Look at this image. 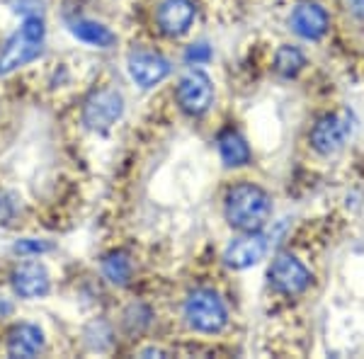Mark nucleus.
<instances>
[{
    "instance_id": "f257e3e1",
    "label": "nucleus",
    "mask_w": 364,
    "mask_h": 359,
    "mask_svg": "<svg viewBox=\"0 0 364 359\" xmlns=\"http://www.w3.org/2000/svg\"><path fill=\"white\" fill-rule=\"evenodd\" d=\"M272 214V199L252 182H238L226 194V219L240 233L260 231Z\"/></svg>"
},
{
    "instance_id": "f03ea898",
    "label": "nucleus",
    "mask_w": 364,
    "mask_h": 359,
    "mask_svg": "<svg viewBox=\"0 0 364 359\" xmlns=\"http://www.w3.org/2000/svg\"><path fill=\"white\" fill-rule=\"evenodd\" d=\"M42 44H44V22L39 20V15L25 17L22 27L0 49V75H10L17 68L32 63L34 58L42 54Z\"/></svg>"
},
{
    "instance_id": "7ed1b4c3",
    "label": "nucleus",
    "mask_w": 364,
    "mask_h": 359,
    "mask_svg": "<svg viewBox=\"0 0 364 359\" xmlns=\"http://www.w3.org/2000/svg\"><path fill=\"white\" fill-rule=\"evenodd\" d=\"M185 321L197 333H221L228 323V311L221 296L211 289H197L185 301Z\"/></svg>"
},
{
    "instance_id": "20e7f679",
    "label": "nucleus",
    "mask_w": 364,
    "mask_h": 359,
    "mask_svg": "<svg viewBox=\"0 0 364 359\" xmlns=\"http://www.w3.org/2000/svg\"><path fill=\"white\" fill-rule=\"evenodd\" d=\"M352 129H355V117L348 109H338L333 114H326L311 129V146L321 156H331V153L340 151L348 144Z\"/></svg>"
},
{
    "instance_id": "39448f33",
    "label": "nucleus",
    "mask_w": 364,
    "mask_h": 359,
    "mask_svg": "<svg viewBox=\"0 0 364 359\" xmlns=\"http://www.w3.org/2000/svg\"><path fill=\"white\" fill-rule=\"evenodd\" d=\"M122 112H124V97L112 87H102V90H95L85 100L83 122L92 132H107L109 127L117 124Z\"/></svg>"
},
{
    "instance_id": "423d86ee",
    "label": "nucleus",
    "mask_w": 364,
    "mask_h": 359,
    "mask_svg": "<svg viewBox=\"0 0 364 359\" xmlns=\"http://www.w3.org/2000/svg\"><path fill=\"white\" fill-rule=\"evenodd\" d=\"M269 284H272L274 291L287 294V296H296V294H304L311 286L314 277L306 267H304L301 260H296L294 255H277L269 264Z\"/></svg>"
},
{
    "instance_id": "0eeeda50",
    "label": "nucleus",
    "mask_w": 364,
    "mask_h": 359,
    "mask_svg": "<svg viewBox=\"0 0 364 359\" xmlns=\"http://www.w3.org/2000/svg\"><path fill=\"white\" fill-rule=\"evenodd\" d=\"M175 95H178V105L182 112L199 117L214 102V85H211V78L204 70H190L180 78Z\"/></svg>"
},
{
    "instance_id": "6e6552de",
    "label": "nucleus",
    "mask_w": 364,
    "mask_h": 359,
    "mask_svg": "<svg viewBox=\"0 0 364 359\" xmlns=\"http://www.w3.org/2000/svg\"><path fill=\"white\" fill-rule=\"evenodd\" d=\"M267 252V238L260 231H245L233 238L224 250V262L231 269H248L257 264Z\"/></svg>"
},
{
    "instance_id": "1a4fd4ad",
    "label": "nucleus",
    "mask_w": 364,
    "mask_h": 359,
    "mask_svg": "<svg viewBox=\"0 0 364 359\" xmlns=\"http://www.w3.org/2000/svg\"><path fill=\"white\" fill-rule=\"evenodd\" d=\"M10 284H13V291L22 299H39L46 296L51 289V279L49 272L42 262H22L17 264L10 274Z\"/></svg>"
},
{
    "instance_id": "9d476101",
    "label": "nucleus",
    "mask_w": 364,
    "mask_h": 359,
    "mask_svg": "<svg viewBox=\"0 0 364 359\" xmlns=\"http://www.w3.org/2000/svg\"><path fill=\"white\" fill-rule=\"evenodd\" d=\"M129 75L141 87H154L170 75V63L154 51H134L129 56Z\"/></svg>"
},
{
    "instance_id": "9b49d317",
    "label": "nucleus",
    "mask_w": 364,
    "mask_h": 359,
    "mask_svg": "<svg viewBox=\"0 0 364 359\" xmlns=\"http://www.w3.org/2000/svg\"><path fill=\"white\" fill-rule=\"evenodd\" d=\"M195 3L192 0H163L156 13V22L163 34L168 37H180L195 22Z\"/></svg>"
},
{
    "instance_id": "f8f14e48",
    "label": "nucleus",
    "mask_w": 364,
    "mask_h": 359,
    "mask_svg": "<svg viewBox=\"0 0 364 359\" xmlns=\"http://www.w3.org/2000/svg\"><path fill=\"white\" fill-rule=\"evenodd\" d=\"M289 25L301 39L316 42V39H321L323 34L328 32L331 20H328V13L318 3H301V5H296L294 13H291Z\"/></svg>"
},
{
    "instance_id": "ddd939ff",
    "label": "nucleus",
    "mask_w": 364,
    "mask_h": 359,
    "mask_svg": "<svg viewBox=\"0 0 364 359\" xmlns=\"http://www.w3.org/2000/svg\"><path fill=\"white\" fill-rule=\"evenodd\" d=\"M44 350V333L34 323H20L8 335V352L13 357H37Z\"/></svg>"
},
{
    "instance_id": "4468645a",
    "label": "nucleus",
    "mask_w": 364,
    "mask_h": 359,
    "mask_svg": "<svg viewBox=\"0 0 364 359\" xmlns=\"http://www.w3.org/2000/svg\"><path fill=\"white\" fill-rule=\"evenodd\" d=\"M219 153L228 168H240L250 161V149L245 139L240 136L236 129H224L219 134Z\"/></svg>"
},
{
    "instance_id": "2eb2a0df",
    "label": "nucleus",
    "mask_w": 364,
    "mask_h": 359,
    "mask_svg": "<svg viewBox=\"0 0 364 359\" xmlns=\"http://www.w3.org/2000/svg\"><path fill=\"white\" fill-rule=\"evenodd\" d=\"M70 32H73L75 39H80V42H85L90 46H97V49H109V46H114V42H117L112 29L100 25V22H92V20L73 22V25H70Z\"/></svg>"
},
{
    "instance_id": "dca6fc26",
    "label": "nucleus",
    "mask_w": 364,
    "mask_h": 359,
    "mask_svg": "<svg viewBox=\"0 0 364 359\" xmlns=\"http://www.w3.org/2000/svg\"><path fill=\"white\" fill-rule=\"evenodd\" d=\"M102 274L107 277V279L112 282V284L127 286L129 282H132V274H134L132 257H129L124 250L109 252V255L102 260Z\"/></svg>"
},
{
    "instance_id": "f3484780",
    "label": "nucleus",
    "mask_w": 364,
    "mask_h": 359,
    "mask_svg": "<svg viewBox=\"0 0 364 359\" xmlns=\"http://www.w3.org/2000/svg\"><path fill=\"white\" fill-rule=\"evenodd\" d=\"M304 66H306V58L296 46H279L277 56H274V70L282 78H294Z\"/></svg>"
},
{
    "instance_id": "a211bd4d",
    "label": "nucleus",
    "mask_w": 364,
    "mask_h": 359,
    "mask_svg": "<svg viewBox=\"0 0 364 359\" xmlns=\"http://www.w3.org/2000/svg\"><path fill=\"white\" fill-rule=\"evenodd\" d=\"M15 250L20 252V255H42V252L51 250V243H46V240H37V238H25L15 245Z\"/></svg>"
},
{
    "instance_id": "6ab92c4d",
    "label": "nucleus",
    "mask_w": 364,
    "mask_h": 359,
    "mask_svg": "<svg viewBox=\"0 0 364 359\" xmlns=\"http://www.w3.org/2000/svg\"><path fill=\"white\" fill-rule=\"evenodd\" d=\"M185 58L190 63H207L209 58H211V49L207 44H195V46H190V49H187V54H185Z\"/></svg>"
},
{
    "instance_id": "aec40b11",
    "label": "nucleus",
    "mask_w": 364,
    "mask_h": 359,
    "mask_svg": "<svg viewBox=\"0 0 364 359\" xmlns=\"http://www.w3.org/2000/svg\"><path fill=\"white\" fill-rule=\"evenodd\" d=\"M345 3H348V10L352 15L364 20V0H345Z\"/></svg>"
}]
</instances>
